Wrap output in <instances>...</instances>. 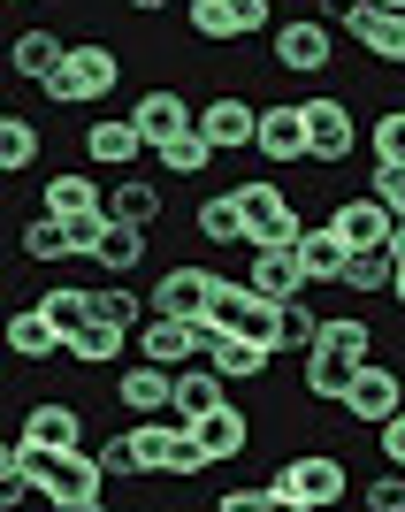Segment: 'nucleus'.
Instances as JSON below:
<instances>
[{
  "mask_svg": "<svg viewBox=\"0 0 405 512\" xmlns=\"http://www.w3.org/2000/svg\"><path fill=\"white\" fill-rule=\"evenodd\" d=\"M39 123L31 115H0V169L8 176H23V169H39Z\"/></svg>",
  "mask_w": 405,
  "mask_h": 512,
  "instance_id": "nucleus-33",
  "label": "nucleus"
},
{
  "mask_svg": "<svg viewBox=\"0 0 405 512\" xmlns=\"http://www.w3.org/2000/svg\"><path fill=\"white\" fill-rule=\"evenodd\" d=\"M214 406H230V375L214 360H192V367H176V421L192 428V421H207Z\"/></svg>",
  "mask_w": 405,
  "mask_h": 512,
  "instance_id": "nucleus-17",
  "label": "nucleus"
},
{
  "mask_svg": "<svg viewBox=\"0 0 405 512\" xmlns=\"http://www.w3.org/2000/svg\"><path fill=\"white\" fill-rule=\"evenodd\" d=\"M237 207H245V222H253V237H260L276 214H291V199H283L276 176H245V184H237Z\"/></svg>",
  "mask_w": 405,
  "mask_h": 512,
  "instance_id": "nucleus-36",
  "label": "nucleus"
},
{
  "mask_svg": "<svg viewBox=\"0 0 405 512\" xmlns=\"http://www.w3.org/2000/svg\"><path fill=\"white\" fill-rule=\"evenodd\" d=\"M123 352H130V329H123V321H107V314H92L85 329L69 337V352H62V360H77V367H100V360H123Z\"/></svg>",
  "mask_w": 405,
  "mask_h": 512,
  "instance_id": "nucleus-30",
  "label": "nucleus"
},
{
  "mask_svg": "<svg viewBox=\"0 0 405 512\" xmlns=\"http://www.w3.org/2000/svg\"><path fill=\"white\" fill-rule=\"evenodd\" d=\"M214 153H222V146L192 123V130H176V138H161V146H153V169H161V176H192V184H199V176L214 169Z\"/></svg>",
  "mask_w": 405,
  "mask_h": 512,
  "instance_id": "nucleus-25",
  "label": "nucleus"
},
{
  "mask_svg": "<svg viewBox=\"0 0 405 512\" xmlns=\"http://www.w3.org/2000/svg\"><path fill=\"white\" fill-rule=\"evenodd\" d=\"M329 222H337L344 245H390V222H398V214H390L375 192H360V199H337V207H329Z\"/></svg>",
  "mask_w": 405,
  "mask_h": 512,
  "instance_id": "nucleus-23",
  "label": "nucleus"
},
{
  "mask_svg": "<svg viewBox=\"0 0 405 512\" xmlns=\"http://www.w3.org/2000/svg\"><path fill=\"white\" fill-rule=\"evenodd\" d=\"M130 16H161V8H169V0H123Z\"/></svg>",
  "mask_w": 405,
  "mask_h": 512,
  "instance_id": "nucleus-47",
  "label": "nucleus"
},
{
  "mask_svg": "<svg viewBox=\"0 0 405 512\" xmlns=\"http://www.w3.org/2000/svg\"><path fill=\"white\" fill-rule=\"evenodd\" d=\"M39 306L54 314V329H62V337H77V329L92 321V291H85V283H54V291H39Z\"/></svg>",
  "mask_w": 405,
  "mask_h": 512,
  "instance_id": "nucleus-37",
  "label": "nucleus"
},
{
  "mask_svg": "<svg viewBox=\"0 0 405 512\" xmlns=\"http://www.w3.org/2000/svg\"><path fill=\"white\" fill-rule=\"evenodd\" d=\"M321 352H344V360H375V329L360 314H321Z\"/></svg>",
  "mask_w": 405,
  "mask_h": 512,
  "instance_id": "nucleus-35",
  "label": "nucleus"
},
{
  "mask_svg": "<svg viewBox=\"0 0 405 512\" xmlns=\"http://www.w3.org/2000/svg\"><path fill=\"white\" fill-rule=\"evenodd\" d=\"M260 161H276V169H291V161H314V130H306V100H276L260 107Z\"/></svg>",
  "mask_w": 405,
  "mask_h": 512,
  "instance_id": "nucleus-9",
  "label": "nucleus"
},
{
  "mask_svg": "<svg viewBox=\"0 0 405 512\" xmlns=\"http://www.w3.org/2000/svg\"><path fill=\"white\" fill-rule=\"evenodd\" d=\"M92 237L100 230H77V222L39 207V222H23V260H77V253H92Z\"/></svg>",
  "mask_w": 405,
  "mask_h": 512,
  "instance_id": "nucleus-20",
  "label": "nucleus"
},
{
  "mask_svg": "<svg viewBox=\"0 0 405 512\" xmlns=\"http://www.w3.org/2000/svg\"><path fill=\"white\" fill-rule=\"evenodd\" d=\"M123 85V54L115 46H100V39H85V46H69V62L46 77V100L54 107H92V100H107V92Z\"/></svg>",
  "mask_w": 405,
  "mask_h": 512,
  "instance_id": "nucleus-2",
  "label": "nucleus"
},
{
  "mask_svg": "<svg viewBox=\"0 0 405 512\" xmlns=\"http://www.w3.org/2000/svg\"><path fill=\"white\" fill-rule=\"evenodd\" d=\"M375 451H383V467H405V406L375 428Z\"/></svg>",
  "mask_w": 405,
  "mask_h": 512,
  "instance_id": "nucleus-45",
  "label": "nucleus"
},
{
  "mask_svg": "<svg viewBox=\"0 0 405 512\" xmlns=\"http://www.w3.org/2000/svg\"><path fill=\"white\" fill-rule=\"evenodd\" d=\"M62 62H69V39H62V31H46V23L8 39V69H16V77H31V85H46Z\"/></svg>",
  "mask_w": 405,
  "mask_h": 512,
  "instance_id": "nucleus-22",
  "label": "nucleus"
},
{
  "mask_svg": "<svg viewBox=\"0 0 405 512\" xmlns=\"http://www.w3.org/2000/svg\"><path fill=\"white\" fill-rule=\"evenodd\" d=\"M321 8L360 39V54H375L383 69H405V8H383V0H321Z\"/></svg>",
  "mask_w": 405,
  "mask_h": 512,
  "instance_id": "nucleus-3",
  "label": "nucleus"
},
{
  "mask_svg": "<svg viewBox=\"0 0 405 512\" xmlns=\"http://www.w3.org/2000/svg\"><path fill=\"white\" fill-rule=\"evenodd\" d=\"M222 512H283L276 482H245V490H222Z\"/></svg>",
  "mask_w": 405,
  "mask_h": 512,
  "instance_id": "nucleus-42",
  "label": "nucleus"
},
{
  "mask_svg": "<svg viewBox=\"0 0 405 512\" xmlns=\"http://www.w3.org/2000/svg\"><path fill=\"white\" fill-rule=\"evenodd\" d=\"M207 360L222 367V375H230V383H253V375H268V360H276V352H268V344H253V337H237V329H230V337L214 344Z\"/></svg>",
  "mask_w": 405,
  "mask_h": 512,
  "instance_id": "nucleus-34",
  "label": "nucleus"
},
{
  "mask_svg": "<svg viewBox=\"0 0 405 512\" xmlns=\"http://www.w3.org/2000/svg\"><path fill=\"white\" fill-rule=\"evenodd\" d=\"M306 130H314L321 169L352 161V146H360V115H352V100H337V92H314V100H306Z\"/></svg>",
  "mask_w": 405,
  "mask_h": 512,
  "instance_id": "nucleus-8",
  "label": "nucleus"
},
{
  "mask_svg": "<svg viewBox=\"0 0 405 512\" xmlns=\"http://www.w3.org/2000/svg\"><path fill=\"white\" fill-rule=\"evenodd\" d=\"M214 459H207V444H199V428H184L176 436V459H169V482H192V474H207Z\"/></svg>",
  "mask_w": 405,
  "mask_h": 512,
  "instance_id": "nucleus-43",
  "label": "nucleus"
},
{
  "mask_svg": "<svg viewBox=\"0 0 405 512\" xmlns=\"http://www.w3.org/2000/svg\"><path fill=\"white\" fill-rule=\"evenodd\" d=\"M16 436L23 444H46V451H77L85 444V413L69 406V398H39V406H23Z\"/></svg>",
  "mask_w": 405,
  "mask_h": 512,
  "instance_id": "nucleus-14",
  "label": "nucleus"
},
{
  "mask_svg": "<svg viewBox=\"0 0 405 512\" xmlns=\"http://www.w3.org/2000/svg\"><path fill=\"white\" fill-rule=\"evenodd\" d=\"M299 260H306V283H344L352 245L337 237V222H306V230H299Z\"/></svg>",
  "mask_w": 405,
  "mask_h": 512,
  "instance_id": "nucleus-27",
  "label": "nucleus"
},
{
  "mask_svg": "<svg viewBox=\"0 0 405 512\" xmlns=\"http://www.w3.org/2000/svg\"><path fill=\"white\" fill-rule=\"evenodd\" d=\"M268 46H276V69H291V77H321V69L337 62V31H329V16H291L268 31Z\"/></svg>",
  "mask_w": 405,
  "mask_h": 512,
  "instance_id": "nucleus-6",
  "label": "nucleus"
},
{
  "mask_svg": "<svg viewBox=\"0 0 405 512\" xmlns=\"http://www.w3.org/2000/svg\"><path fill=\"white\" fill-rule=\"evenodd\" d=\"M367 153H375V169H405V107H383L367 123Z\"/></svg>",
  "mask_w": 405,
  "mask_h": 512,
  "instance_id": "nucleus-38",
  "label": "nucleus"
},
{
  "mask_svg": "<svg viewBox=\"0 0 405 512\" xmlns=\"http://www.w3.org/2000/svg\"><path fill=\"white\" fill-rule=\"evenodd\" d=\"M383 8H405V0H383Z\"/></svg>",
  "mask_w": 405,
  "mask_h": 512,
  "instance_id": "nucleus-50",
  "label": "nucleus"
},
{
  "mask_svg": "<svg viewBox=\"0 0 405 512\" xmlns=\"http://www.w3.org/2000/svg\"><path fill=\"white\" fill-rule=\"evenodd\" d=\"M46 214H62V222H77V230H100L107 222V184L100 176H46V199H39Z\"/></svg>",
  "mask_w": 405,
  "mask_h": 512,
  "instance_id": "nucleus-12",
  "label": "nucleus"
},
{
  "mask_svg": "<svg viewBox=\"0 0 405 512\" xmlns=\"http://www.w3.org/2000/svg\"><path fill=\"white\" fill-rule=\"evenodd\" d=\"M360 505L367 512H405V467L375 474V482H360Z\"/></svg>",
  "mask_w": 405,
  "mask_h": 512,
  "instance_id": "nucleus-41",
  "label": "nucleus"
},
{
  "mask_svg": "<svg viewBox=\"0 0 405 512\" xmlns=\"http://www.w3.org/2000/svg\"><path fill=\"white\" fill-rule=\"evenodd\" d=\"M390 299H398V306H405V260H398V276H390Z\"/></svg>",
  "mask_w": 405,
  "mask_h": 512,
  "instance_id": "nucleus-49",
  "label": "nucleus"
},
{
  "mask_svg": "<svg viewBox=\"0 0 405 512\" xmlns=\"http://www.w3.org/2000/svg\"><path fill=\"white\" fill-rule=\"evenodd\" d=\"M398 406H405V375H398V367H383V360H360V375H352V390H344V421L383 428Z\"/></svg>",
  "mask_w": 405,
  "mask_h": 512,
  "instance_id": "nucleus-7",
  "label": "nucleus"
},
{
  "mask_svg": "<svg viewBox=\"0 0 405 512\" xmlns=\"http://www.w3.org/2000/svg\"><path fill=\"white\" fill-rule=\"evenodd\" d=\"M8 352H16L23 367H54V360L69 352V337L54 329V314L31 299V306H16V314H8Z\"/></svg>",
  "mask_w": 405,
  "mask_h": 512,
  "instance_id": "nucleus-13",
  "label": "nucleus"
},
{
  "mask_svg": "<svg viewBox=\"0 0 405 512\" xmlns=\"http://www.w3.org/2000/svg\"><path fill=\"white\" fill-rule=\"evenodd\" d=\"M321 337V314H314V283H306L299 299H283V352H314Z\"/></svg>",
  "mask_w": 405,
  "mask_h": 512,
  "instance_id": "nucleus-39",
  "label": "nucleus"
},
{
  "mask_svg": "<svg viewBox=\"0 0 405 512\" xmlns=\"http://www.w3.org/2000/svg\"><path fill=\"white\" fill-rule=\"evenodd\" d=\"M253 291L260 299H299L306 291V260H299V245H253Z\"/></svg>",
  "mask_w": 405,
  "mask_h": 512,
  "instance_id": "nucleus-19",
  "label": "nucleus"
},
{
  "mask_svg": "<svg viewBox=\"0 0 405 512\" xmlns=\"http://www.w3.org/2000/svg\"><path fill=\"white\" fill-rule=\"evenodd\" d=\"M184 23H192V39H207V46L260 39V31H276V0H184Z\"/></svg>",
  "mask_w": 405,
  "mask_h": 512,
  "instance_id": "nucleus-5",
  "label": "nucleus"
},
{
  "mask_svg": "<svg viewBox=\"0 0 405 512\" xmlns=\"http://www.w3.org/2000/svg\"><path fill=\"white\" fill-rule=\"evenodd\" d=\"M276 490H283V512H321V505H337V497L352 490V474H344V459H329V451H299V459L276 467Z\"/></svg>",
  "mask_w": 405,
  "mask_h": 512,
  "instance_id": "nucleus-4",
  "label": "nucleus"
},
{
  "mask_svg": "<svg viewBox=\"0 0 405 512\" xmlns=\"http://www.w3.org/2000/svg\"><path fill=\"white\" fill-rule=\"evenodd\" d=\"M199 130H207L222 153H253L260 146V107L237 100V92H214V100L199 107Z\"/></svg>",
  "mask_w": 405,
  "mask_h": 512,
  "instance_id": "nucleus-11",
  "label": "nucleus"
},
{
  "mask_svg": "<svg viewBox=\"0 0 405 512\" xmlns=\"http://www.w3.org/2000/svg\"><path fill=\"white\" fill-rule=\"evenodd\" d=\"M390 276H398V253H390V245H352V260H344V291L375 299V291H390Z\"/></svg>",
  "mask_w": 405,
  "mask_h": 512,
  "instance_id": "nucleus-32",
  "label": "nucleus"
},
{
  "mask_svg": "<svg viewBox=\"0 0 405 512\" xmlns=\"http://www.w3.org/2000/svg\"><path fill=\"white\" fill-rule=\"evenodd\" d=\"M390 253L405 260V214H398V222H390Z\"/></svg>",
  "mask_w": 405,
  "mask_h": 512,
  "instance_id": "nucleus-48",
  "label": "nucleus"
},
{
  "mask_svg": "<svg viewBox=\"0 0 405 512\" xmlns=\"http://www.w3.org/2000/svg\"><path fill=\"white\" fill-rule=\"evenodd\" d=\"M92 260H100L107 276H130V268L146 260V222H123V214H107L100 237H92Z\"/></svg>",
  "mask_w": 405,
  "mask_h": 512,
  "instance_id": "nucleus-26",
  "label": "nucleus"
},
{
  "mask_svg": "<svg viewBox=\"0 0 405 512\" xmlns=\"http://www.w3.org/2000/svg\"><path fill=\"white\" fill-rule=\"evenodd\" d=\"M199 237H207L214 253H253V222H245V207H237V192H214V199H199Z\"/></svg>",
  "mask_w": 405,
  "mask_h": 512,
  "instance_id": "nucleus-24",
  "label": "nucleus"
},
{
  "mask_svg": "<svg viewBox=\"0 0 405 512\" xmlns=\"http://www.w3.org/2000/svg\"><path fill=\"white\" fill-rule=\"evenodd\" d=\"M375 199H383L390 214H405V169H375Z\"/></svg>",
  "mask_w": 405,
  "mask_h": 512,
  "instance_id": "nucleus-46",
  "label": "nucleus"
},
{
  "mask_svg": "<svg viewBox=\"0 0 405 512\" xmlns=\"http://www.w3.org/2000/svg\"><path fill=\"white\" fill-rule=\"evenodd\" d=\"M138 153H153V146H146V130L130 123V115H100V123L85 130V161L92 169H138Z\"/></svg>",
  "mask_w": 405,
  "mask_h": 512,
  "instance_id": "nucleus-15",
  "label": "nucleus"
},
{
  "mask_svg": "<svg viewBox=\"0 0 405 512\" xmlns=\"http://www.w3.org/2000/svg\"><path fill=\"white\" fill-rule=\"evenodd\" d=\"M115 406L138 421V413H176V367L161 360H130L123 375H115Z\"/></svg>",
  "mask_w": 405,
  "mask_h": 512,
  "instance_id": "nucleus-10",
  "label": "nucleus"
},
{
  "mask_svg": "<svg viewBox=\"0 0 405 512\" xmlns=\"http://www.w3.org/2000/svg\"><path fill=\"white\" fill-rule=\"evenodd\" d=\"M352 375H360V360H344V352H306V398L314 406H344V390H352Z\"/></svg>",
  "mask_w": 405,
  "mask_h": 512,
  "instance_id": "nucleus-29",
  "label": "nucleus"
},
{
  "mask_svg": "<svg viewBox=\"0 0 405 512\" xmlns=\"http://www.w3.org/2000/svg\"><path fill=\"white\" fill-rule=\"evenodd\" d=\"M92 314L123 321V329H138V321H146L153 306H138V291H123V283H100V291H92Z\"/></svg>",
  "mask_w": 405,
  "mask_h": 512,
  "instance_id": "nucleus-40",
  "label": "nucleus"
},
{
  "mask_svg": "<svg viewBox=\"0 0 405 512\" xmlns=\"http://www.w3.org/2000/svg\"><path fill=\"white\" fill-rule=\"evenodd\" d=\"M207 299H214V268H169L146 291L153 314H207Z\"/></svg>",
  "mask_w": 405,
  "mask_h": 512,
  "instance_id": "nucleus-21",
  "label": "nucleus"
},
{
  "mask_svg": "<svg viewBox=\"0 0 405 512\" xmlns=\"http://www.w3.org/2000/svg\"><path fill=\"white\" fill-rule=\"evenodd\" d=\"M130 123L146 130V146H161V138H176V130H192V123H199V107L184 100V92L153 85V92H138V100H130Z\"/></svg>",
  "mask_w": 405,
  "mask_h": 512,
  "instance_id": "nucleus-18",
  "label": "nucleus"
},
{
  "mask_svg": "<svg viewBox=\"0 0 405 512\" xmlns=\"http://www.w3.org/2000/svg\"><path fill=\"white\" fill-rule=\"evenodd\" d=\"M100 467L115 474V482H130V474H138V444H130V428H123V436H107V444H100Z\"/></svg>",
  "mask_w": 405,
  "mask_h": 512,
  "instance_id": "nucleus-44",
  "label": "nucleus"
},
{
  "mask_svg": "<svg viewBox=\"0 0 405 512\" xmlns=\"http://www.w3.org/2000/svg\"><path fill=\"white\" fill-rule=\"evenodd\" d=\"M107 214H123V222H161V214H169V199H161V184H153V176H115V184H107Z\"/></svg>",
  "mask_w": 405,
  "mask_h": 512,
  "instance_id": "nucleus-28",
  "label": "nucleus"
},
{
  "mask_svg": "<svg viewBox=\"0 0 405 512\" xmlns=\"http://www.w3.org/2000/svg\"><path fill=\"white\" fill-rule=\"evenodd\" d=\"M199 428V444H207V459L222 467V459H237V451L253 444V413H237V406H214L207 421H192Z\"/></svg>",
  "mask_w": 405,
  "mask_h": 512,
  "instance_id": "nucleus-31",
  "label": "nucleus"
},
{
  "mask_svg": "<svg viewBox=\"0 0 405 512\" xmlns=\"http://www.w3.org/2000/svg\"><path fill=\"white\" fill-rule=\"evenodd\" d=\"M0 474H8V490H0L8 512H16L31 490H39L46 505H62V512H100L107 482H115V474L100 467V451H85V444L77 451H46V444H23V436L0 451Z\"/></svg>",
  "mask_w": 405,
  "mask_h": 512,
  "instance_id": "nucleus-1",
  "label": "nucleus"
},
{
  "mask_svg": "<svg viewBox=\"0 0 405 512\" xmlns=\"http://www.w3.org/2000/svg\"><path fill=\"white\" fill-rule=\"evenodd\" d=\"M138 360H161V367H192V360H199L192 314H146V321H138Z\"/></svg>",
  "mask_w": 405,
  "mask_h": 512,
  "instance_id": "nucleus-16",
  "label": "nucleus"
}]
</instances>
